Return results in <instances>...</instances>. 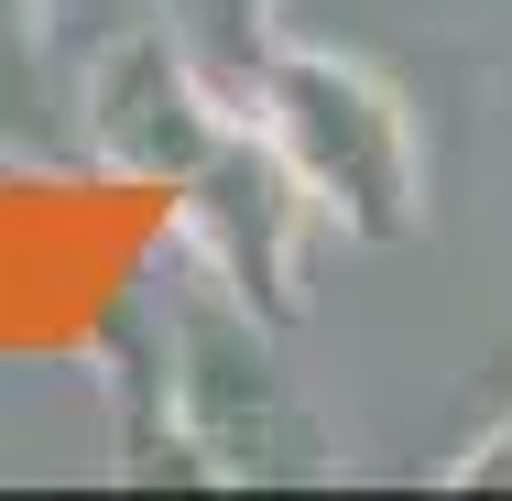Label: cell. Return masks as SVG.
I'll list each match as a JSON object with an SVG mask.
<instances>
[]
</instances>
